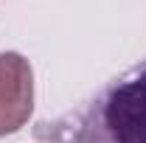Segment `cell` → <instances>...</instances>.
Returning a JSON list of instances; mask_svg holds the SVG:
<instances>
[{"label":"cell","mask_w":146,"mask_h":143,"mask_svg":"<svg viewBox=\"0 0 146 143\" xmlns=\"http://www.w3.org/2000/svg\"><path fill=\"white\" fill-rule=\"evenodd\" d=\"M45 143H146V59L115 76L59 121H42Z\"/></svg>","instance_id":"1"},{"label":"cell","mask_w":146,"mask_h":143,"mask_svg":"<svg viewBox=\"0 0 146 143\" xmlns=\"http://www.w3.org/2000/svg\"><path fill=\"white\" fill-rule=\"evenodd\" d=\"M34 107V70L25 56L0 54V138L25 126Z\"/></svg>","instance_id":"2"}]
</instances>
